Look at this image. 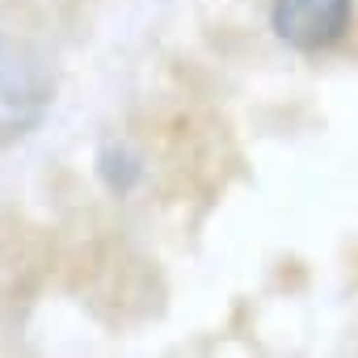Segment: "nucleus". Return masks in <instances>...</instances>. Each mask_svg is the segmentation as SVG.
I'll use <instances>...</instances> for the list:
<instances>
[{
    "instance_id": "2",
    "label": "nucleus",
    "mask_w": 358,
    "mask_h": 358,
    "mask_svg": "<svg viewBox=\"0 0 358 358\" xmlns=\"http://www.w3.org/2000/svg\"><path fill=\"white\" fill-rule=\"evenodd\" d=\"M350 0H274V34L295 51H324L350 30Z\"/></svg>"
},
{
    "instance_id": "3",
    "label": "nucleus",
    "mask_w": 358,
    "mask_h": 358,
    "mask_svg": "<svg viewBox=\"0 0 358 358\" xmlns=\"http://www.w3.org/2000/svg\"><path fill=\"white\" fill-rule=\"evenodd\" d=\"M97 173H101V182H106L114 194H131V190L139 186V177H143V164H139V156H131L127 148L110 143V148H101V156H97Z\"/></svg>"
},
{
    "instance_id": "1",
    "label": "nucleus",
    "mask_w": 358,
    "mask_h": 358,
    "mask_svg": "<svg viewBox=\"0 0 358 358\" xmlns=\"http://www.w3.org/2000/svg\"><path fill=\"white\" fill-rule=\"evenodd\" d=\"M51 72L43 59L0 34V127L9 135H26V127L38 122L43 106L51 101Z\"/></svg>"
}]
</instances>
